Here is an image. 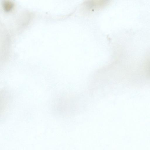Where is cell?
<instances>
[{"mask_svg":"<svg viewBox=\"0 0 150 150\" xmlns=\"http://www.w3.org/2000/svg\"><path fill=\"white\" fill-rule=\"evenodd\" d=\"M13 5V3L9 1H5L3 4V7L5 11L8 12L12 9Z\"/></svg>","mask_w":150,"mask_h":150,"instance_id":"cell-1","label":"cell"}]
</instances>
